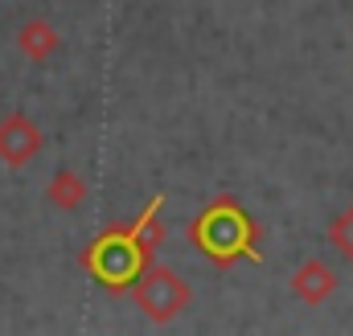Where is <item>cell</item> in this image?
<instances>
[{"label": "cell", "mask_w": 353, "mask_h": 336, "mask_svg": "<svg viewBox=\"0 0 353 336\" xmlns=\"http://www.w3.org/2000/svg\"><path fill=\"white\" fill-rule=\"evenodd\" d=\"M189 238L210 254L214 262H230V258H239V254L259 258V251L251 246L255 230H251L247 213H243L234 201H214V205L189 226Z\"/></svg>", "instance_id": "cell-1"}, {"label": "cell", "mask_w": 353, "mask_h": 336, "mask_svg": "<svg viewBox=\"0 0 353 336\" xmlns=\"http://www.w3.org/2000/svg\"><path fill=\"white\" fill-rule=\"evenodd\" d=\"M87 271L111 291H128L136 283V275L148 266V251L136 238V230H107L103 238L90 242V251L83 254Z\"/></svg>", "instance_id": "cell-2"}, {"label": "cell", "mask_w": 353, "mask_h": 336, "mask_svg": "<svg viewBox=\"0 0 353 336\" xmlns=\"http://www.w3.org/2000/svg\"><path fill=\"white\" fill-rule=\"evenodd\" d=\"M132 304H136L152 324H169V320H176V316L193 304V287L176 275L173 266L152 262V266H144V271L136 275V283H132Z\"/></svg>", "instance_id": "cell-3"}, {"label": "cell", "mask_w": 353, "mask_h": 336, "mask_svg": "<svg viewBox=\"0 0 353 336\" xmlns=\"http://www.w3.org/2000/svg\"><path fill=\"white\" fill-rule=\"evenodd\" d=\"M41 144H46V136L25 111H8L0 119V160L8 168H25L41 152Z\"/></svg>", "instance_id": "cell-4"}, {"label": "cell", "mask_w": 353, "mask_h": 336, "mask_svg": "<svg viewBox=\"0 0 353 336\" xmlns=\"http://www.w3.org/2000/svg\"><path fill=\"white\" fill-rule=\"evenodd\" d=\"M333 291H337V275H333V266H329L325 258H304V262L296 266V275H292V295H296L300 304L316 308V304H325Z\"/></svg>", "instance_id": "cell-5"}, {"label": "cell", "mask_w": 353, "mask_h": 336, "mask_svg": "<svg viewBox=\"0 0 353 336\" xmlns=\"http://www.w3.org/2000/svg\"><path fill=\"white\" fill-rule=\"evenodd\" d=\"M17 50H21L29 62H50V58L62 50V37H58V29H54L46 17H29V21L17 29Z\"/></svg>", "instance_id": "cell-6"}, {"label": "cell", "mask_w": 353, "mask_h": 336, "mask_svg": "<svg viewBox=\"0 0 353 336\" xmlns=\"http://www.w3.org/2000/svg\"><path fill=\"white\" fill-rule=\"evenodd\" d=\"M46 201H50L54 209L74 213V209H83V201H87V180H83L79 172L62 168V172L50 176V185H46Z\"/></svg>", "instance_id": "cell-7"}, {"label": "cell", "mask_w": 353, "mask_h": 336, "mask_svg": "<svg viewBox=\"0 0 353 336\" xmlns=\"http://www.w3.org/2000/svg\"><path fill=\"white\" fill-rule=\"evenodd\" d=\"M329 242H333V251L345 254L353 262V209H345V213H337L333 218V226H329Z\"/></svg>", "instance_id": "cell-8"}]
</instances>
